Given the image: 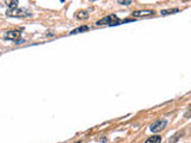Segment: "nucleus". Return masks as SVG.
Segmentation results:
<instances>
[{"label":"nucleus","instance_id":"obj_1","mask_svg":"<svg viewBox=\"0 0 191 143\" xmlns=\"http://www.w3.org/2000/svg\"><path fill=\"white\" fill-rule=\"evenodd\" d=\"M6 16L8 17H16V18H29L31 17L32 13L26 8H8L6 11Z\"/></svg>","mask_w":191,"mask_h":143},{"label":"nucleus","instance_id":"obj_2","mask_svg":"<svg viewBox=\"0 0 191 143\" xmlns=\"http://www.w3.org/2000/svg\"><path fill=\"white\" fill-rule=\"evenodd\" d=\"M119 23H121V21L118 19L117 16H115V14H109V16L102 18L100 21H98L96 24H97L98 26H102V25H118Z\"/></svg>","mask_w":191,"mask_h":143},{"label":"nucleus","instance_id":"obj_3","mask_svg":"<svg viewBox=\"0 0 191 143\" xmlns=\"http://www.w3.org/2000/svg\"><path fill=\"white\" fill-rule=\"evenodd\" d=\"M21 36L22 34L19 31H16V30H12V31H7L4 34V38L5 40H10V41H14V42H18L21 41Z\"/></svg>","mask_w":191,"mask_h":143},{"label":"nucleus","instance_id":"obj_4","mask_svg":"<svg viewBox=\"0 0 191 143\" xmlns=\"http://www.w3.org/2000/svg\"><path fill=\"white\" fill-rule=\"evenodd\" d=\"M166 124H167V120L165 119H159V120H155L152 125H150V131H153V132H159V131H161L165 127H166Z\"/></svg>","mask_w":191,"mask_h":143},{"label":"nucleus","instance_id":"obj_5","mask_svg":"<svg viewBox=\"0 0 191 143\" xmlns=\"http://www.w3.org/2000/svg\"><path fill=\"white\" fill-rule=\"evenodd\" d=\"M154 11L152 10H142V11H134L133 16L134 17H148V16H153Z\"/></svg>","mask_w":191,"mask_h":143},{"label":"nucleus","instance_id":"obj_6","mask_svg":"<svg viewBox=\"0 0 191 143\" xmlns=\"http://www.w3.org/2000/svg\"><path fill=\"white\" fill-rule=\"evenodd\" d=\"M161 142V137H160L159 135H155V136H152L146 140L145 143H160Z\"/></svg>","mask_w":191,"mask_h":143},{"label":"nucleus","instance_id":"obj_7","mask_svg":"<svg viewBox=\"0 0 191 143\" xmlns=\"http://www.w3.org/2000/svg\"><path fill=\"white\" fill-rule=\"evenodd\" d=\"M5 4L8 8H16L18 7V0H5Z\"/></svg>","mask_w":191,"mask_h":143},{"label":"nucleus","instance_id":"obj_8","mask_svg":"<svg viewBox=\"0 0 191 143\" xmlns=\"http://www.w3.org/2000/svg\"><path fill=\"white\" fill-rule=\"evenodd\" d=\"M179 12V8H167V10H163L161 13L163 16H167V14H172V13H177Z\"/></svg>","mask_w":191,"mask_h":143},{"label":"nucleus","instance_id":"obj_9","mask_svg":"<svg viewBox=\"0 0 191 143\" xmlns=\"http://www.w3.org/2000/svg\"><path fill=\"white\" fill-rule=\"evenodd\" d=\"M182 136H183V131H178L177 133H174V135L171 137L170 143H176V142L179 140V137H182Z\"/></svg>","mask_w":191,"mask_h":143},{"label":"nucleus","instance_id":"obj_10","mask_svg":"<svg viewBox=\"0 0 191 143\" xmlns=\"http://www.w3.org/2000/svg\"><path fill=\"white\" fill-rule=\"evenodd\" d=\"M75 17H77L78 19H86V18L88 17V13H87L86 11H79V12L75 13Z\"/></svg>","mask_w":191,"mask_h":143},{"label":"nucleus","instance_id":"obj_11","mask_svg":"<svg viewBox=\"0 0 191 143\" xmlns=\"http://www.w3.org/2000/svg\"><path fill=\"white\" fill-rule=\"evenodd\" d=\"M87 30H88V27L86 25H84V26H80V27L75 29V30H73L71 32V35H75V34H79V32H84V31H87Z\"/></svg>","mask_w":191,"mask_h":143},{"label":"nucleus","instance_id":"obj_12","mask_svg":"<svg viewBox=\"0 0 191 143\" xmlns=\"http://www.w3.org/2000/svg\"><path fill=\"white\" fill-rule=\"evenodd\" d=\"M119 5H129L132 3V0H117Z\"/></svg>","mask_w":191,"mask_h":143},{"label":"nucleus","instance_id":"obj_13","mask_svg":"<svg viewBox=\"0 0 191 143\" xmlns=\"http://www.w3.org/2000/svg\"><path fill=\"white\" fill-rule=\"evenodd\" d=\"M184 117H185V118H190V117H191V106H190V107L188 109V111L185 112V114H184Z\"/></svg>","mask_w":191,"mask_h":143},{"label":"nucleus","instance_id":"obj_14","mask_svg":"<svg viewBox=\"0 0 191 143\" xmlns=\"http://www.w3.org/2000/svg\"><path fill=\"white\" fill-rule=\"evenodd\" d=\"M61 1H62V3H63V1H65V0H61Z\"/></svg>","mask_w":191,"mask_h":143},{"label":"nucleus","instance_id":"obj_15","mask_svg":"<svg viewBox=\"0 0 191 143\" xmlns=\"http://www.w3.org/2000/svg\"><path fill=\"white\" fill-rule=\"evenodd\" d=\"M92 1H93V0H92Z\"/></svg>","mask_w":191,"mask_h":143}]
</instances>
